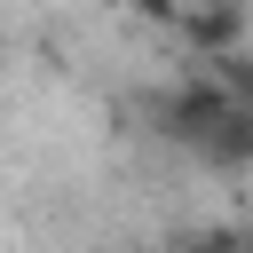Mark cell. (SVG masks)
<instances>
[{"instance_id":"cell-1","label":"cell","mask_w":253,"mask_h":253,"mask_svg":"<svg viewBox=\"0 0 253 253\" xmlns=\"http://www.w3.org/2000/svg\"><path fill=\"white\" fill-rule=\"evenodd\" d=\"M111 8H142V16H174V0H111Z\"/></svg>"}]
</instances>
